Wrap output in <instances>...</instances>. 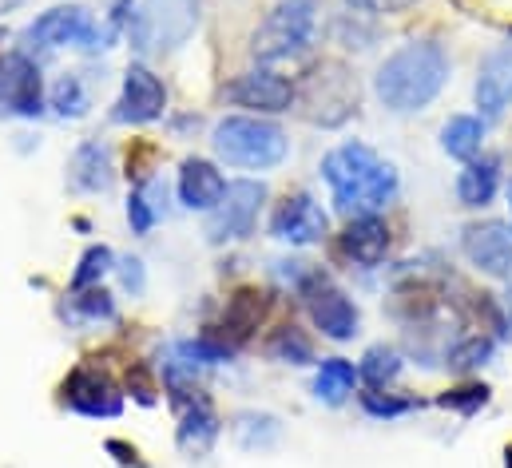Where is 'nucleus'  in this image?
Returning <instances> with one entry per match:
<instances>
[{"label": "nucleus", "instance_id": "1", "mask_svg": "<svg viewBox=\"0 0 512 468\" xmlns=\"http://www.w3.org/2000/svg\"><path fill=\"white\" fill-rule=\"evenodd\" d=\"M453 76V56L433 36H413L397 44L374 72V96L389 116H417L425 112Z\"/></svg>", "mask_w": 512, "mask_h": 468}, {"label": "nucleus", "instance_id": "2", "mask_svg": "<svg viewBox=\"0 0 512 468\" xmlns=\"http://www.w3.org/2000/svg\"><path fill=\"white\" fill-rule=\"evenodd\" d=\"M322 179L330 187V199L334 207L346 215V219H358V215H382L385 207L397 199L401 191V175L397 167L382 159L370 143H338L326 159H322Z\"/></svg>", "mask_w": 512, "mask_h": 468}, {"label": "nucleus", "instance_id": "3", "mask_svg": "<svg viewBox=\"0 0 512 468\" xmlns=\"http://www.w3.org/2000/svg\"><path fill=\"white\" fill-rule=\"evenodd\" d=\"M211 143L227 167H243V171H274L290 155L286 131L258 116H227L223 123H215Z\"/></svg>", "mask_w": 512, "mask_h": 468}, {"label": "nucleus", "instance_id": "4", "mask_svg": "<svg viewBox=\"0 0 512 468\" xmlns=\"http://www.w3.org/2000/svg\"><path fill=\"white\" fill-rule=\"evenodd\" d=\"M318 16H322L318 0H278L255 32V56L262 64L306 56L318 40Z\"/></svg>", "mask_w": 512, "mask_h": 468}, {"label": "nucleus", "instance_id": "5", "mask_svg": "<svg viewBox=\"0 0 512 468\" xmlns=\"http://www.w3.org/2000/svg\"><path fill=\"white\" fill-rule=\"evenodd\" d=\"M100 24L92 20L88 8L80 4H60L40 12L28 28H24V44L32 52H60V48H104L100 44Z\"/></svg>", "mask_w": 512, "mask_h": 468}, {"label": "nucleus", "instance_id": "6", "mask_svg": "<svg viewBox=\"0 0 512 468\" xmlns=\"http://www.w3.org/2000/svg\"><path fill=\"white\" fill-rule=\"evenodd\" d=\"M302 294H306V310H310V322L322 338L330 342H354L358 330H362V310L354 306V298L334 286L322 270H310V278L302 282Z\"/></svg>", "mask_w": 512, "mask_h": 468}, {"label": "nucleus", "instance_id": "7", "mask_svg": "<svg viewBox=\"0 0 512 468\" xmlns=\"http://www.w3.org/2000/svg\"><path fill=\"white\" fill-rule=\"evenodd\" d=\"M195 24H199L195 0H147L131 20V40L143 52H163V48H179Z\"/></svg>", "mask_w": 512, "mask_h": 468}, {"label": "nucleus", "instance_id": "8", "mask_svg": "<svg viewBox=\"0 0 512 468\" xmlns=\"http://www.w3.org/2000/svg\"><path fill=\"white\" fill-rule=\"evenodd\" d=\"M262 203H266V187L262 183H255V179L227 183L219 207L207 219V238L211 242H239V238H247V234L255 231Z\"/></svg>", "mask_w": 512, "mask_h": 468}, {"label": "nucleus", "instance_id": "9", "mask_svg": "<svg viewBox=\"0 0 512 468\" xmlns=\"http://www.w3.org/2000/svg\"><path fill=\"white\" fill-rule=\"evenodd\" d=\"M461 254L485 278H512V223L481 219L461 231Z\"/></svg>", "mask_w": 512, "mask_h": 468}, {"label": "nucleus", "instance_id": "10", "mask_svg": "<svg viewBox=\"0 0 512 468\" xmlns=\"http://www.w3.org/2000/svg\"><path fill=\"white\" fill-rule=\"evenodd\" d=\"M44 112L40 72L24 52H0V116L36 119Z\"/></svg>", "mask_w": 512, "mask_h": 468}, {"label": "nucleus", "instance_id": "11", "mask_svg": "<svg viewBox=\"0 0 512 468\" xmlns=\"http://www.w3.org/2000/svg\"><path fill=\"white\" fill-rule=\"evenodd\" d=\"M330 231V215L322 211V203L306 191L298 195H286L278 203V211L270 215V238L278 242H290V246H310V242H322Z\"/></svg>", "mask_w": 512, "mask_h": 468}, {"label": "nucleus", "instance_id": "12", "mask_svg": "<svg viewBox=\"0 0 512 468\" xmlns=\"http://www.w3.org/2000/svg\"><path fill=\"white\" fill-rule=\"evenodd\" d=\"M477 108L485 119H505L512 108V36L501 40L497 48L485 52L477 64V84H473Z\"/></svg>", "mask_w": 512, "mask_h": 468}, {"label": "nucleus", "instance_id": "13", "mask_svg": "<svg viewBox=\"0 0 512 468\" xmlns=\"http://www.w3.org/2000/svg\"><path fill=\"white\" fill-rule=\"evenodd\" d=\"M338 88H350V76L342 64H322L310 80H306V108H314L310 119L322 127H338L342 119H350V112L358 108V92L338 96Z\"/></svg>", "mask_w": 512, "mask_h": 468}, {"label": "nucleus", "instance_id": "14", "mask_svg": "<svg viewBox=\"0 0 512 468\" xmlns=\"http://www.w3.org/2000/svg\"><path fill=\"white\" fill-rule=\"evenodd\" d=\"M227 100L239 104V108H251V112H266V116H278V112H290L294 100H298V88L270 72V68H258V72H247L239 76L231 88H227Z\"/></svg>", "mask_w": 512, "mask_h": 468}, {"label": "nucleus", "instance_id": "15", "mask_svg": "<svg viewBox=\"0 0 512 468\" xmlns=\"http://www.w3.org/2000/svg\"><path fill=\"white\" fill-rule=\"evenodd\" d=\"M389 246H393V234L382 215H358L346 223V231L338 234V250L350 266L358 270H378L385 258H389Z\"/></svg>", "mask_w": 512, "mask_h": 468}, {"label": "nucleus", "instance_id": "16", "mask_svg": "<svg viewBox=\"0 0 512 468\" xmlns=\"http://www.w3.org/2000/svg\"><path fill=\"white\" fill-rule=\"evenodd\" d=\"M163 108H167V88L159 84V76L147 68H128L116 104V123H151L163 116Z\"/></svg>", "mask_w": 512, "mask_h": 468}, {"label": "nucleus", "instance_id": "17", "mask_svg": "<svg viewBox=\"0 0 512 468\" xmlns=\"http://www.w3.org/2000/svg\"><path fill=\"white\" fill-rule=\"evenodd\" d=\"M64 401H68V409H76V413H84V417H116V413L124 409L116 385H112L108 377L92 373V369H76V373L68 377Z\"/></svg>", "mask_w": 512, "mask_h": 468}, {"label": "nucleus", "instance_id": "18", "mask_svg": "<svg viewBox=\"0 0 512 468\" xmlns=\"http://www.w3.org/2000/svg\"><path fill=\"white\" fill-rule=\"evenodd\" d=\"M223 191H227V179H223V171L215 163H207V159H187L183 163V171H179V203L187 211H207L211 215L219 207Z\"/></svg>", "mask_w": 512, "mask_h": 468}, {"label": "nucleus", "instance_id": "19", "mask_svg": "<svg viewBox=\"0 0 512 468\" xmlns=\"http://www.w3.org/2000/svg\"><path fill=\"white\" fill-rule=\"evenodd\" d=\"M497 191H501V159L497 155H477L457 175V203L465 211H485L497 199Z\"/></svg>", "mask_w": 512, "mask_h": 468}, {"label": "nucleus", "instance_id": "20", "mask_svg": "<svg viewBox=\"0 0 512 468\" xmlns=\"http://www.w3.org/2000/svg\"><path fill=\"white\" fill-rule=\"evenodd\" d=\"M485 116H449L441 123V151L449 159L473 163L477 155H485Z\"/></svg>", "mask_w": 512, "mask_h": 468}, {"label": "nucleus", "instance_id": "21", "mask_svg": "<svg viewBox=\"0 0 512 468\" xmlns=\"http://www.w3.org/2000/svg\"><path fill=\"white\" fill-rule=\"evenodd\" d=\"M116 183V167H112V151L104 143H84L72 155V187L76 191H108Z\"/></svg>", "mask_w": 512, "mask_h": 468}, {"label": "nucleus", "instance_id": "22", "mask_svg": "<svg viewBox=\"0 0 512 468\" xmlns=\"http://www.w3.org/2000/svg\"><path fill=\"white\" fill-rule=\"evenodd\" d=\"M358 365L346 361V357H326L318 361V373H314V397L326 401V405H342L350 401V393L358 389Z\"/></svg>", "mask_w": 512, "mask_h": 468}, {"label": "nucleus", "instance_id": "23", "mask_svg": "<svg viewBox=\"0 0 512 468\" xmlns=\"http://www.w3.org/2000/svg\"><path fill=\"white\" fill-rule=\"evenodd\" d=\"M215 437H219V421H215L211 405L203 397H191V405L183 413V425H179V445L187 453H207L215 445Z\"/></svg>", "mask_w": 512, "mask_h": 468}, {"label": "nucleus", "instance_id": "24", "mask_svg": "<svg viewBox=\"0 0 512 468\" xmlns=\"http://www.w3.org/2000/svg\"><path fill=\"white\" fill-rule=\"evenodd\" d=\"M493 353H497V338H489V334H465V338H457L445 350V365L453 373H473V369L489 365Z\"/></svg>", "mask_w": 512, "mask_h": 468}, {"label": "nucleus", "instance_id": "25", "mask_svg": "<svg viewBox=\"0 0 512 468\" xmlns=\"http://www.w3.org/2000/svg\"><path fill=\"white\" fill-rule=\"evenodd\" d=\"M405 369V357L393 350V346H370L362 365H358V377L370 385V389H389Z\"/></svg>", "mask_w": 512, "mask_h": 468}, {"label": "nucleus", "instance_id": "26", "mask_svg": "<svg viewBox=\"0 0 512 468\" xmlns=\"http://www.w3.org/2000/svg\"><path fill=\"white\" fill-rule=\"evenodd\" d=\"M159 195H163V183L159 179H151V183H143L135 195H131L128 203V223L135 234H147L155 223H159V215H163V203H159Z\"/></svg>", "mask_w": 512, "mask_h": 468}, {"label": "nucleus", "instance_id": "27", "mask_svg": "<svg viewBox=\"0 0 512 468\" xmlns=\"http://www.w3.org/2000/svg\"><path fill=\"white\" fill-rule=\"evenodd\" d=\"M362 409H366L374 421H397V417H405V413H417L421 401H417V397H397V393H389V389H370V393H362Z\"/></svg>", "mask_w": 512, "mask_h": 468}, {"label": "nucleus", "instance_id": "28", "mask_svg": "<svg viewBox=\"0 0 512 468\" xmlns=\"http://www.w3.org/2000/svg\"><path fill=\"white\" fill-rule=\"evenodd\" d=\"M270 357L274 361H286V365H310L314 361V346H310V338L302 330L282 326L274 334V342H270Z\"/></svg>", "mask_w": 512, "mask_h": 468}, {"label": "nucleus", "instance_id": "29", "mask_svg": "<svg viewBox=\"0 0 512 468\" xmlns=\"http://www.w3.org/2000/svg\"><path fill=\"white\" fill-rule=\"evenodd\" d=\"M437 405H441V409H453V413H461V417H473V413H481V409L489 405V385H481V381L457 385V389L441 393Z\"/></svg>", "mask_w": 512, "mask_h": 468}, {"label": "nucleus", "instance_id": "30", "mask_svg": "<svg viewBox=\"0 0 512 468\" xmlns=\"http://www.w3.org/2000/svg\"><path fill=\"white\" fill-rule=\"evenodd\" d=\"M52 108H56V116H64V119H80L88 112V92H84L80 76H60V80H56V88H52Z\"/></svg>", "mask_w": 512, "mask_h": 468}, {"label": "nucleus", "instance_id": "31", "mask_svg": "<svg viewBox=\"0 0 512 468\" xmlns=\"http://www.w3.org/2000/svg\"><path fill=\"white\" fill-rule=\"evenodd\" d=\"M258 318H262V294L255 290H243V294H235V302H231V310H227V330L235 334V338H243V334H251L258 326Z\"/></svg>", "mask_w": 512, "mask_h": 468}, {"label": "nucleus", "instance_id": "32", "mask_svg": "<svg viewBox=\"0 0 512 468\" xmlns=\"http://www.w3.org/2000/svg\"><path fill=\"white\" fill-rule=\"evenodd\" d=\"M274 437H278V421L274 417H266V413H247V417H239V441L247 445V449H266V445H274Z\"/></svg>", "mask_w": 512, "mask_h": 468}, {"label": "nucleus", "instance_id": "33", "mask_svg": "<svg viewBox=\"0 0 512 468\" xmlns=\"http://www.w3.org/2000/svg\"><path fill=\"white\" fill-rule=\"evenodd\" d=\"M108 270H112V250H108V246H92V250L80 258V270L72 274V286H76V290H84V286L100 282Z\"/></svg>", "mask_w": 512, "mask_h": 468}, {"label": "nucleus", "instance_id": "34", "mask_svg": "<svg viewBox=\"0 0 512 468\" xmlns=\"http://www.w3.org/2000/svg\"><path fill=\"white\" fill-rule=\"evenodd\" d=\"M76 310L84 314V318H116V306H112V298L104 294V290H88V294H80L76 298Z\"/></svg>", "mask_w": 512, "mask_h": 468}, {"label": "nucleus", "instance_id": "35", "mask_svg": "<svg viewBox=\"0 0 512 468\" xmlns=\"http://www.w3.org/2000/svg\"><path fill=\"white\" fill-rule=\"evenodd\" d=\"M417 0H346L350 12H366V16H397L405 8H413Z\"/></svg>", "mask_w": 512, "mask_h": 468}, {"label": "nucleus", "instance_id": "36", "mask_svg": "<svg viewBox=\"0 0 512 468\" xmlns=\"http://www.w3.org/2000/svg\"><path fill=\"white\" fill-rule=\"evenodd\" d=\"M120 266H124V286H128V290H143V262L128 258V262H120Z\"/></svg>", "mask_w": 512, "mask_h": 468}, {"label": "nucleus", "instance_id": "37", "mask_svg": "<svg viewBox=\"0 0 512 468\" xmlns=\"http://www.w3.org/2000/svg\"><path fill=\"white\" fill-rule=\"evenodd\" d=\"M505 195H509V215H512V179H509V187H505Z\"/></svg>", "mask_w": 512, "mask_h": 468}]
</instances>
